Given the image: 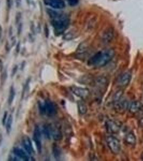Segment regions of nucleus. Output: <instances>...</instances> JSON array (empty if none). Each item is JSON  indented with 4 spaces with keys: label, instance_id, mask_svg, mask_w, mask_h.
I'll use <instances>...</instances> for the list:
<instances>
[{
    "label": "nucleus",
    "instance_id": "f257e3e1",
    "mask_svg": "<svg viewBox=\"0 0 143 161\" xmlns=\"http://www.w3.org/2000/svg\"><path fill=\"white\" fill-rule=\"evenodd\" d=\"M115 55V52L113 49H105L99 51L90 57L88 64L90 66L95 67L105 66L111 61Z\"/></svg>",
    "mask_w": 143,
    "mask_h": 161
},
{
    "label": "nucleus",
    "instance_id": "f03ea898",
    "mask_svg": "<svg viewBox=\"0 0 143 161\" xmlns=\"http://www.w3.org/2000/svg\"><path fill=\"white\" fill-rule=\"evenodd\" d=\"M70 20L66 15L59 14L53 19L52 24L54 26L56 35L62 34L69 27Z\"/></svg>",
    "mask_w": 143,
    "mask_h": 161
},
{
    "label": "nucleus",
    "instance_id": "7ed1b4c3",
    "mask_svg": "<svg viewBox=\"0 0 143 161\" xmlns=\"http://www.w3.org/2000/svg\"><path fill=\"white\" fill-rule=\"evenodd\" d=\"M107 145L111 152L117 155L121 151V143L120 141L117 138L113 135L109 136L106 139Z\"/></svg>",
    "mask_w": 143,
    "mask_h": 161
},
{
    "label": "nucleus",
    "instance_id": "20e7f679",
    "mask_svg": "<svg viewBox=\"0 0 143 161\" xmlns=\"http://www.w3.org/2000/svg\"><path fill=\"white\" fill-rule=\"evenodd\" d=\"M71 91L75 95L82 99H85L89 97L90 92L88 89L81 87L72 86L71 88Z\"/></svg>",
    "mask_w": 143,
    "mask_h": 161
},
{
    "label": "nucleus",
    "instance_id": "39448f33",
    "mask_svg": "<svg viewBox=\"0 0 143 161\" xmlns=\"http://www.w3.org/2000/svg\"><path fill=\"white\" fill-rule=\"evenodd\" d=\"M33 140L34 141L37 151L39 153H41L42 148V134L39 127L36 126L34 128V135H33Z\"/></svg>",
    "mask_w": 143,
    "mask_h": 161
},
{
    "label": "nucleus",
    "instance_id": "423d86ee",
    "mask_svg": "<svg viewBox=\"0 0 143 161\" xmlns=\"http://www.w3.org/2000/svg\"><path fill=\"white\" fill-rule=\"evenodd\" d=\"M47 6L57 9H62L65 8V3L63 0H44Z\"/></svg>",
    "mask_w": 143,
    "mask_h": 161
},
{
    "label": "nucleus",
    "instance_id": "0eeeda50",
    "mask_svg": "<svg viewBox=\"0 0 143 161\" xmlns=\"http://www.w3.org/2000/svg\"><path fill=\"white\" fill-rule=\"evenodd\" d=\"M46 115L49 117H53L57 113V109L55 105L50 100H46L45 102Z\"/></svg>",
    "mask_w": 143,
    "mask_h": 161
},
{
    "label": "nucleus",
    "instance_id": "6e6552de",
    "mask_svg": "<svg viewBox=\"0 0 143 161\" xmlns=\"http://www.w3.org/2000/svg\"><path fill=\"white\" fill-rule=\"evenodd\" d=\"M106 127L109 133L115 134L118 133L120 130L121 126L117 122L114 121H108L106 123Z\"/></svg>",
    "mask_w": 143,
    "mask_h": 161
},
{
    "label": "nucleus",
    "instance_id": "1a4fd4ad",
    "mask_svg": "<svg viewBox=\"0 0 143 161\" xmlns=\"http://www.w3.org/2000/svg\"><path fill=\"white\" fill-rule=\"evenodd\" d=\"M22 144L26 153L29 155H32L34 152V149L30 138L26 136H24L22 139Z\"/></svg>",
    "mask_w": 143,
    "mask_h": 161
},
{
    "label": "nucleus",
    "instance_id": "9d476101",
    "mask_svg": "<svg viewBox=\"0 0 143 161\" xmlns=\"http://www.w3.org/2000/svg\"><path fill=\"white\" fill-rule=\"evenodd\" d=\"M112 29L108 28L104 32L103 35L102 40L105 44H108L113 40V32Z\"/></svg>",
    "mask_w": 143,
    "mask_h": 161
},
{
    "label": "nucleus",
    "instance_id": "9b49d317",
    "mask_svg": "<svg viewBox=\"0 0 143 161\" xmlns=\"http://www.w3.org/2000/svg\"><path fill=\"white\" fill-rule=\"evenodd\" d=\"M131 79V74L130 73H125L122 75L120 78V84L122 87H126L130 82Z\"/></svg>",
    "mask_w": 143,
    "mask_h": 161
},
{
    "label": "nucleus",
    "instance_id": "f8f14e48",
    "mask_svg": "<svg viewBox=\"0 0 143 161\" xmlns=\"http://www.w3.org/2000/svg\"><path fill=\"white\" fill-rule=\"evenodd\" d=\"M13 152L19 159H22L24 161H29V156L22 149L19 148H15L13 150Z\"/></svg>",
    "mask_w": 143,
    "mask_h": 161
},
{
    "label": "nucleus",
    "instance_id": "ddd939ff",
    "mask_svg": "<svg viewBox=\"0 0 143 161\" xmlns=\"http://www.w3.org/2000/svg\"><path fill=\"white\" fill-rule=\"evenodd\" d=\"M125 142L131 146H134L136 143V138L133 133H129L125 137Z\"/></svg>",
    "mask_w": 143,
    "mask_h": 161
},
{
    "label": "nucleus",
    "instance_id": "4468645a",
    "mask_svg": "<svg viewBox=\"0 0 143 161\" xmlns=\"http://www.w3.org/2000/svg\"><path fill=\"white\" fill-rule=\"evenodd\" d=\"M141 108V104L138 101H135L131 104L130 107V112L132 113L138 112Z\"/></svg>",
    "mask_w": 143,
    "mask_h": 161
},
{
    "label": "nucleus",
    "instance_id": "2eb2a0df",
    "mask_svg": "<svg viewBox=\"0 0 143 161\" xmlns=\"http://www.w3.org/2000/svg\"><path fill=\"white\" fill-rule=\"evenodd\" d=\"M52 136L56 141H60L62 138V132L59 129L56 128H52Z\"/></svg>",
    "mask_w": 143,
    "mask_h": 161
},
{
    "label": "nucleus",
    "instance_id": "dca6fc26",
    "mask_svg": "<svg viewBox=\"0 0 143 161\" xmlns=\"http://www.w3.org/2000/svg\"><path fill=\"white\" fill-rule=\"evenodd\" d=\"M52 127L49 125H45L43 126V133L45 138L47 139H51L52 137Z\"/></svg>",
    "mask_w": 143,
    "mask_h": 161
},
{
    "label": "nucleus",
    "instance_id": "f3484780",
    "mask_svg": "<svg viewBox=\"0 0 143 161\" xmlns=\"http://www.w3.org/2000/svg\"><path fill=\"white\" fill-rule=\"evenodd\" d=\"M77 107L79 113L81 115H85L87 112V106L82 100L77 102Z\"/></svg>",
    "mask_w": 143,
    "mask_h": 161
},
{
    "label": "nucleus",
    "instance_id": "a211bd4d",
    "mask_svg": "<svg viewBox=\"0 0 143 161\" xmlns=\"http://www.w3.org/2000/svg\"><path fill=\"white\" fill-rule=\"evenodd\" d=\"M15 95H16L15 90L14 89V87L12 85L10 89L9 95L8 100V104L9 105H11L13 103V101L15 98Z\"/></svg>",
    "mask_w": 143,
    "mask_h": 161
},
{
    "label": "nucleus",
    "instance_id": "6ab92c4d",
    "mask_svg": "<svg viewBox=\"0 0 143 161\" xmlns=\"http://www.w3.org/2000/svg\"><path fill=\"white\" fill-rule=\"evenodd\" d=\"M13 118L12 115H9L7 120H6V132L8 134L10 133L11 131V127H12V124H13Z\"/></svg>",
    "mask_w": 143,
    "mask_h": 161
},
{
    "label": "nucleus",
    "instance_id": "aec40b11",
    "mask_svg": "<svg viewBox=\"0 0 143 161\" xmlns=\"http://www.w3.org/2000/svg\"><path fill=\"white\" fill-rule=\"evenodd\" d=\"M53 153L54 156L56 159H59L61 156V151L57 146H54L53 147Z\"/></svg>",
    "mask_w": 143,
    "mask_h": 161
},
{
    "label": "nucleus",
    "instance_id": "412c9836",
    "mask_svg": "<svg viewBox=\"0 0 143 161\" xmlns=\"http://www.w3.org/2000/svg\"><path fill=\"white\" fill-rule=\"evenodd\" d=\"M38 105L39 111L41 115H46L45 103H42V102H39Z\"/></svg>",
    "mask_w": 143,
    "mask_h": 161
},
{
    "label": "nucleus",
    "instance_id": "4be33fe9",
    "mask_svg": "<svg viewBox=\"0 0 143 161\" xmlns=\"http://www.w3.org/2000/svg\"><path fill=\"white\" fill-rule=\"evenodd\" d=\"M122 95H123V91L120 90V91L117 92L116 93L114 97V102L116 104H117L118 102H120V100L122 98Z\"/></svg>",
    "mask_w": 143,
    "mask_h": 161
},
{
    "label": "nucleus",
    "instance_id": "5701e85b",
    "mask_svg": "<svg viewBox=\"0 0 143 161\" xmlns=\"http://www.w3.org/2000/svg\"><path fill=\"white\" fill-rule=\"evenodd\" d=\"M66 1L69 5L72 6H77L79 3V0H66Z\"/></svg>",
    "mask_w": 143,
    "mask_h": 161
},
{
    "label": "nucleus",
    "instance_id": "b1692460",
    "mask_svg": "<svg viewBox=\"0 0 143 161\" xmlns=\"http://www.w3.org/2000/svg\"><path fill=\"white\" fill-rule=\"evenodd\" d=\"M7 117H8V112H7V111H6L4 112L3 117V119H2V124H3V126L6 125V120H7V119H8Z\"/></svg>",
    "mask_w": 143,
    "mask_h": 161
},
{
    "label": "nucleus",
    "instance_id": "393cba45",
    "mask_svg": "<svg viewBox=\"0 0 143 161\" xmlns=\"http://www.w3.org/2000/svg\"><path fill=\"white\" fill-rule=\"evenodd\" d=\"M17 157H18V156L14 153V155H10L9 159V160H11V161H19V159Z\"/></svg>",
    "mask_w": 143,
    "mask_h": 161
},
{
    "label": "nucleus",
    "instance_id": "a878e982",
    "mask_svg": "<svg viewBox=\"0 0 143 161\" xmlns=\"http://www.w3.org/2000/svg\"><path fill=\"white\" fill-rule=\"evenodd\" d=\"M6 3L8 8L10 9L13 6V0H6Z\"/></svg>",
    "mask_w": 143,
    "mask_h": 161
},
{
    "label": "nucleus",
    "instance_id": "bb28decb",
    "mask_svg": "<svg viewBox=\"0 0 143 161\" xmlns=\"http://www.w3.org/2000/svg\"><path fill=\"white\" fill-rule=\"evenodd\" d=\"M17 66H15L14 68L13 69V70H12V72H11V77H14L15 75V74L17 72Z\"/></svg>",
    "mask_w": 143,
    "mask_h": 161
},
{
    "label": "nucleus",
    "instance_id": "cd10ccee",
    "mask_svg": "<svg viewBox=\"0 0 143 161\" xmlns=\"http://www.w3.org/2000/svg\"><path fill=\"white\" fill-rule=\"evenodd\" d=\"M21 15L20 13H18L16 15V23H18V22L20 21V19H21Z\"/></svg>",
    "mask_w": 143,
    "mask_h": 161
},
{
    "label": "nucleus",
    "instance_id": "c85d7f7f",
    "mask_svg": "<svg viewBox=\"0 0 143 161\" xmlns=\"http://www.w3.org/2000/svg\"><path fill=\"white\" fill-rule=\"evenodd\" d=\"M45 32L46 36V37H49V29H48L46 26H45Z\"/></svg>",
    "mask_w": 143,
    "mask_h": 161
},
{
    "label": "nucleus",
    "instance_id": "c756f323",
    "mask_svg": "<svg viewBox=\"0 0 143 161\" xmlns=\"http://www.w3.org/2000/svg\"><path fill=\"white\" fill-rule=\"evenodd\" d=\"M19 49H20V43H19V42H18V44H17V46H16V52L18 53Z\"/></svg>",
    "mask_w": 143,
    "mask_h": 161
},
{
    "label": "nucleus",
    "instance_id": "7c9ffc66",
    "mask_svg": "<svg viewBox=\"0 0 143 161\" xmlns=\"http://www.w3.org/2000/svg\"><path fill=\"white\" fill-rule=\"evenodd\" d=\"M16 6H19L21 3V0H16Z\"/></svg>",
    "mask_w": 143,
    "mask_h": 161
},
{
    "label": "nucleus",
    "instance_id": "2f4dec72",
    "mask_svg": "<svg viewBox=\"0 0 143 161\" xmlns=\"http://www.w3.org/2000/svg\"><path fill=\"white\" fill-rule=\"evenodd\" d=\"M2 62L1 60H0V72H2V70H3V65H2Z\"/></svg>",
    "mask_w": 143,
    "mask_h": 161
},
{
    "label": "nucleus",
    "instance_id": "473e14b6",
    "mask_svg": "<svg viewBox=\"0 0 143 161\" xmlns=\"http://www.w3.org/2000/svg\"><path fill=\"white\" fill-rule=\"evenodd\" d=\"M2 140H3V137H2V134H0V146H1V145L2 144Z\"/></svg>",
    "mask_w": 143,
    "mask_h": 161
},
{
    "label": "nucleus",
    "instance_id": "72a5a7b5",
    "mask_svg": "<svg viewBox=\"0 0 143 161\" xmlns=\"http://www.w3.org/2000/svg\"><path fill=\"white\" fill-rule=\"evenodd\" d=\"M2 27L0 26V39H1V36H2Z\"/></svg>",
    "mask_w": 143,
    "mask_h": 161
},
{
    "label": "nucleus",
    "instance_id": "f704fd0d",
    "mask_svg": "<svg viewBox=\"0 0 143 161\" xmlns=\"http://www.w3.org/2000/svg\"><path fill=\"white\" fill-rule=\"evenodd\" d=\"M141 159H143V153L142 154H141Z\"/></svg>",
    "mask_w": 143,
    "mask_h": 161
}]
</instances>
